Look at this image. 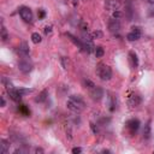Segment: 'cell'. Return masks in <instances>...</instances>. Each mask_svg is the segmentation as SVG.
<instances>
[{
  "mask_svg": "<svg viewBox=\"0 0 154 154\" xmlns=\"http://www.w3.org/2000/svg\"><path fill=\"white\" fill-rule=\"evenodd\" d=\"M66 35H68V37H70V40H71L80 50H83V41H81V40H78V39H76V37H75L73 35H71L70 33H68Z\"/></svg>",
  "mask_w": 154,
  "mask_h": 154,
  "instance_id": "obj_15",
  "label": "cell"
},
{
  "mask_svg": "<svg viewBox=\"0 0 154 154\" xmlns=\"http://www.w3.org/2000/svg\"><path fill=\"white\" fill-rule=\"evenodd\" d=\"M7 94H9L10 99H12L13 101H16V102L21 101V99H22V96H23V95L19 93V90H18V89H14V88L7 89Z\"/></svg>",
  "mask_w": 154,
  "mask_h": 154,
  "instance_id": "obj_10",
  "label": "cell"
},
{
  "mask_svg": "<svg viewBox=\"0 0 154 154\" xmlns=\"http://www.w3.org/2000/svg\"><path fill=\"white\" fill-rule=\"evenodd\" d=\"M60 63H61V66H63L64 70H68L70 68V60L68 57H61L60 58Z\"/></svg>",
  "mask_w": 154,
  "mask_h": 154,
  "instance_id": "obj_18",
  "label": "cell"
},
{
  "mask_svg": "<svg viewBox=\"0 0 154 154\" xmlns=\"http://www.w3.org/2000/svg\"><path fill=\"white\" fill-rule=\"evenodd\" d=\"M84 86H86V88H88L89 90H90V89H93V88L95 87L94 82H91L90 80H84Z\"/></svg>",
  "mask_w": 154,
  "mask_h": 154,
  "instance_id": "obj_24",
  "label": "cell"
},
{
  "mask_svg": "<svg viewBox=\"0 0 154 154\" xmlns=\"http://www.w3.org/2000/svg\"><path fill=\"white\" fill-rule=\"evenodd\" d=\"M123 16H124V13H123L120 10H118V11H114V12L112 13V17H113V18H116V19H120Z\"/></svg>",
  "mask_w": 154,
  "mask_h": 154,
  "instance_id": "obj_23",
  "label": "cell"
},
{
  "mask_svg": "<svg viewBox=\"0 0 154 154\" xmlns=\"http://www.w3.org/2000/svg\"><path fill=\"white\" fill-rule=\"evenodd\" d=\"M142 134H143V137L146 138V140H148V138L150 137V135H152V130H150V125H149V123H147V124L145 125Z\"/></svg>",
  "mask_w": 154,
  "mask_h": 154,
  "instance_id": "obj_16",
  "label": "cell"
},
{
  "mask_svg": "<svg viewBox=\"0 0 154 154\" xmlns=\"http://www.w3.org/2000/svg\"><path fill=\"white\" fill-rule=\"evenodd\" d=\"M129 60H130V64L134 69H136L138 66V58L135 52H129Z\"/></svg>",
  "mask_w": 154,
  "mask_h": 154,
  "instance_id": "obj_12",
  "label": "cell"
},
{
  "mask_svg": "<svg viewBox=\"0 0 154 154\" xmlns=\"http://www.w3.org/2000/svg\"><path fill=\"white\" fill-rule=\"evenodd\" d=\"M84 105L86 104L81 95H71L66 102V107L75 113H81L84 110Z\"/></svg>",
  "mask_w": 154,
  "mask_h": 154,
  "instance_id": "obj_1",
  "label": "cell"
},
{
  "mask_svg": "<svg viewBox=\"0 0 154 154\" xmlns=\"http://www.w3.org/2000/svg\"><path fill=\"white\" fill-rule=\"evenodd\" d=\"M18 110H19V112H21L22 114H24V116H29V114H30V111H29V109H28L25 105H21Z\"/></svg>",
  "mask_w": 154,
  "mask_h": 154,
  "instance_id": "obj_22",
  "label": "cell"
},
{
  "mask_svg": "<svg viewBox=\"0 0 154 154\" xmlns=\"http://www.w3.org/2000/svg\"><path fill=\"white\" fill-rule=\"evenodd\" d=\"M81 152H82V149H81V148H78V147H76V148H73V149H72V153H73V154L81 153Z\"/></svg>",
  "mask_w": 154,
  "mask_h": 154,
  "instance_id": "obj_29",
  "label": "cell"
},
{
  "mask_svg": "<svg viewBox=\"0 0 154 154\" xmlns=\"http://www.w3.org/2000/svg\"><path fill=\"white\" fill-rule=\"evenodd\" d=\"M147 1H148L149 4H153V5H154V0H147Z\"/></svg>",
  "mask_w": 154,
  "mask_h": 154,
  "instance_id": "obj_33",
  "label": "cell"
},
{
  "mask_svg": "<svg viewBox=\"0 0 154 154\" xmlns=\"http://www.w3.org/2000/svg\"><path fill=\"white\" fill-rule=\"evenodd\" d=\"M89 94H90V98L94 101H100L104 98V90H102V88L95 86L93 89L89 90Z\"/></svg>",
  "mask_w": 154,
  "mask_h": 154,
  "instance_id": "obj_4",
  "label": "cell"
},
{
  "mask_svg": "<svg viewBox=\"0 0 154 154\" xmlns=\"http://www.w3.org/2000/svg\"><path fill=\"white\" fill-rule=\"evenodd\" d=\"M10 149V142L6 140H1L0 141V153L1 154H6Z\"/></svg>",
  "mask_w": 154,
  "mask_h": 154,
  "instance_id": "obj_14",
  "label": "cell"
},
{
  "mask_svg": "<svg viewBox=\"0 0 154 154\" xmlns=\"http://www.w3.org/2000/svg\"><path fill=\"white\" fill-rule=\"evenodd\" d=\"M35 152H36V153H43V149H41V148H36Z\"/></svg>",
  "mask_w": 154,
  "mask_h": 154,
  "instance_id": "obj_32",
  "label": "cell"
},
{
  "mask_svg": "<svg viewBox=\"0 0 154 154\" xmlns=\"http://www.w3.org/2000/svg\"><path fill=\"white\" fill-rule=\"evenodd\" d=\"M32 41L34 43H40L42 41V37H41V35L39 33H33L32 34Z\"/></svg>",
  "mask_w": 154,
  "mask_h": 154,
  "instance_id": "obj_20",
  "label": "cell"
},
{
  "mask_svg": "<svg viewBox=\"0 0 154 154\" xmlns=\"http://www.w3.org/2000/svg\"><path fill=\"white\" fill-rule=\"evenodd\" d=\"M109 29H110V32L113 33V34H117L120 32V22L119 19H116L112 17V19H110L109 22Z\"/></svg>",
  "mask_w": 154,
  "mask_h": 154,
  "instance_id": "obj_7",
  "label": "cell"
},
{
  "mask_svg": "<svg viewBox=\"0 0 154 154\" xmlns=\"http://www.w3.org/2000/svg\"><path fill=\"white\" fill-rule=\"evenodd\" d=\"M149 16H150V17H154V7H152V9L149 10Z\"/></svg>",
  "mask_w": 154,
  "mask_h": 154,
  "instance_id": "obj_30",
  "label": "cell"
},
{
  "mask_svg": "<svg viewBox=\"0 0 154 154\" xmlns=\"http://www.w3.org/2000/svg\"><path fill=\"white\" fill-rule=\"evenodd\" d=\"M105 6L106 9L109 11H118L119 7H120V3L118 1V0H106L105 3Z\"/></svg>",
  "mask_w": 154,
  "mask_h": 154,
  "instance_id": "obj_9",
  "label": "cell"
},
{
  "mask_svg": "<svg viewBox=\"0 0 154 154\" xmlns=\"http://www.w3.org/2000/svg\"><path fill=\"white\" fill-rule=\"evenodd\" d=\"M96 75L100 77L101 81H110L112 78V70L106 64H99L96 68Z\"/></svg>",
  "mask_w": 154,
  "mask_h": 154,
  "instance_id": "obj_2",
  "label": "cell"
},
{
  "mask_svg": "<svg viewBox=\"0 0 154 154\" xmlns=\"http://www.w3.org/2000/svg\"><path fill=\"white\" fill-rule=\"evenodd\" d=\"M94 53H95V57H96V58H102L104 54H105V50L101 47V46H98V47H95Z\"/></svg>",
  "mask_w": 154,
  "mask_h": 154,
  "instance_id": "obj_19",
  "label": "cell"
},
{
  "mask_svg": "<svg viewBox=\"0 0 154 154\" xmlns=\"http://www.w3.org/2000/svg\"><path fill=\"white\" fill-rule=\"evenodd\" d=\"M37 14H39V19H43V18L46 17V12H45L42 9H40V10H39Z\"/></svg>",
  "mask_w": 154,
  "mask_h": 154,
  "instance_id": "obj_27",
  "label": "cell"
},
{
  "mask_svg": "<svg viewBox=\"0 0 154 154\" xmlns=\"http://www.w3.org/2000/svg\"><path fill=\"white\" fill-rule=\"evenodd\" d=\"M131 29H132V30L127 35V39H128L129 41H136V40H138V39L141 37V35H142L141 28H140V27H132Z\"/></svg>",
  "mask_w": 154,
  "mask_h": 154,
  "instance_id": "obj_5",
  "label": "cell"
},
{
  "mask_svg": "<svg viewBox=\"0 0 154 154\" xmlns=\"http://www.w3.org/2000/svg\"><path fill=\"white\" fill-rule=\"evenodd\" d=\"M47 96H48V91L47 90H43V91H41V93L39 94V96L35 99V101L36 102H43L46 99H47Z\"/></svg>",
  "mask_w": 154,
  "mask_h": 154,
  "instance_id": "obj_17",
  "label": "cell"
},
{
  "mask_svg": "<svg viewBox=\"0 0 154 154\" xmlns=\"http://www.w3.org/2000/svg\"><path fill=\"white\" fill-rule=\"evenodd\" d=\"M140 125H141V123H140V120L138 119H130L128 123H127V128L129 129V131L131 132V134H135L137 130H138V128H140Z\"/></svg>",
  "mask_w": 154,
  "mask_h": 154,
  "instance_id": "obj_8",
  "label": "cell"
},
{
  "mask_svg": "<svg viewBox=\"0 0 154 154\" xmlns=\"http://www.w3.org/2000/svg\"><path fill=\"white\" fill-rule=\"evenodd\" d=\"M91 35V39H100V37H102V33L101 32H99V30H96V32H93L90 34Z\"/></svg>",
  "mask_w": 154,
  "mask_h": 154,
  "instance_id": "obj_25",
  "label": "cell"
},
{
  "mask_svg": "<svg viewBox=\"0 0 154 154\" xmlns=\"http://www.w3.org/2000/svg\"><path fill=\"white\" fill-rule=\"evenodd\" d=\"M18 12H19L21 18H22L24 22H29V23H30V22L33 21V12H32V10H30L29 7L22 6V7H19Z\"/></svg>",
  "mask_w": 154,
  "mask_h": 154,
  "instance_id": "obj_3",
  "label": "cell"
},
{
  "mask_svg": "<svg viewBox=\"0 0 154 154\" xmlns=\"http://www.w3.org/2000/svg\"><path fill=\"white\" fill-rule=\"evenodd\" d=\"M5 105H6V101L4 98H1V107H5Z\"/></svg>",
  "mask_w": 154,
  "mask_h": 154,
  "instance_id": "obj_31",
  "label": "cell"
},
{
  "mask_svg": "<svg viewBox=\"0 0 154 154\" xmlns=\"http://www.w3.org/2000/svg\"><path fill=\"white\" fill-rule=\"evenodd\" d=\"M7 39H9L7 30L5 29V27H4V24H3V25H1V40H3V42H6Z\"/></svg>",
  "mask_w": 154,
  "mask_h": 154,
  "instance_id": "obj_21",
  "label": "cell"
},
{
  "mask_svg": "<svg viewBox=\"0 0 154 154\" xmlns=\"http://www.w3.org/2000/svg\"><path fill=\"white\" fill-rule=\"evenodd\" d=\"M141 101H142V99L138 94H131L129 96V99H128V105L130 107H137L141 104Z\"/></svg>",
  "mask_w": 154,
  "mask_h": 154,
  "instance_id": "obj_11",
  "label": "cell"
},
{
  "mask_svg": "<svg viewBox=\"0 0 154 154\" xmlns=\"http://www.w3.org/2000/svg\"><path fill=\"white\" fill-rule=\"evenodd\" d=\"M18 69H19V71L23 72V73H29L30 71L33 70V64L30 63L29 60L24 59V60H21L19 63H18Z\"/></svg>",
  "mask_w": 154,
  "mask_h": 154,
  "instance_id": "obj_6",
  "label": "cell"
},
{
  "mask_svg": "<svg viewBox=\"0 0 154 154\" xmlns=\"http://www.w3.org/2000/svg\"><path fill=\"white\" fill-rule=\"evenodd\" d=\"M45 34L46 35H51L52 34V25H47L45 28Z\"/></svg>",
  "mask_w": 154,
  "mask_h": 154,
  "instance_id": "obj_28",
  "label": "cell"
},
{
  "mask_svg": "<svg viewBox=\"0 0 154 154\" xmlns=\"http://www.w3.org/2000/svg\"><path fill=\"white\" fill-rule=\"evenodd\" d=\"M19 90V93L22 95H25V94H29V93H33L34 89H18Z\"/></svg>",
  "mask_w": 154,
  "mask_h": 154,
  "instance_id": "obj_26",
  "label": "cell"
},
{
  "mask_svg": "<svg viewBox=\"0 0 154 154\" xmlns=\"http://www.w3.org/2000/svg\"><path fill=\"white\" fill-rule=\"evenodd\" d=\"M18 52L23 57H28L29 55V46L27 45V42H22V45L18 47Z\"/></svg>",
  "mask_w": 154,
  "mask_h": 154,
  "instance_id": "obj_13",
  "label": "cell"
}]
</instances>
